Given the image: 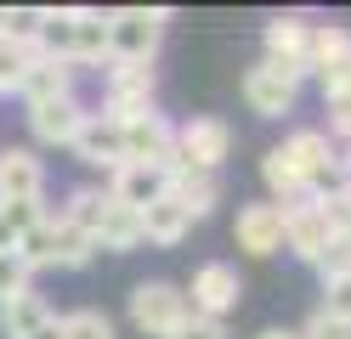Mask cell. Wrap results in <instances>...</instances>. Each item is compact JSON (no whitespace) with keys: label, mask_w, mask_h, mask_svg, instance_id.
Instances as JSON below:
<instances>
[{"label":"cell","mask_w":351,"mask_h":339,"mask_svg":"<svg viewBox=\"0 0 351 339\" xmlns=\"http://www.w3.org/2000/svg\"><path fill=\"white\" fill-rule=\"evenodd\" d=\"M238 294H244V283H238V271L227 260H210L193 271V288H187V305L193 316H204V323H221V316L238 305Z\"/></svg>","instance_id":"9"},{"label":"cell","mask_w":351,"mask_h":339,"mask_svg":"<svg viewBox=\"0 0 351 339\" xmlns=\"http://www.w3.org/2000/svg\"><path fill=\"white\" fill-rule=\"evenodd\" d=\"M187 316H193V305H187V294L176 283H136L130 288V323L147 339H170Z\"/></svg>","instance_id":"3"},{"label":"cell","mask_w":351,"mask_h":339,"mask_svg":"<svg viewBox=\"0 0 351 339\" xmlns=\"http://www.w3.org/2000/svg\"><path fill=\"white\" fill-rule=\"evenodd\" d=\"M232 238H238L244 255H278V249H283V210H278V203H244Z\"/></svg>","instance_id":"14"},{"label":"cell","mask_w":351,"mask_h":339,"mask_svg":"<svg viewBox=\"0 0 351 339\" xmlns=\"http://www.w3.org/2000/svg\"><path fill=\"white\" fill-rule=\"evenodd\" d=\"M267 62L278 68L283 79H306L312 74V23L300 17H272L267 23Z\"/></svg>","instance_id":"7"},{"label":"cell","mask_w":351,"mask_h":339,"mask_svg":"<svg viewBox=\"0 0 351 339\" xmlns=\"http://www.w3.org/2000/svg\"><path fill=\"white\" fill-rule=\"evenodd\" d=\"M187 226H193V221H187V210H182L176 198H153L147 210H142V243L176 249V243L187 238Z\"/></svg>","instance_id":"19"},{"label":"cell","mask_w":351,"mask_h":339,"mask_svg":"<svg viewBox=\"0 0 351 339\" xmlns=\"http://www.w3.org/2000/svg\"><path fill=\"white\" fill-rule=\"evenodd\" d=\"M17 97H23L29 108H46V102H62V97H74V68L69 62H57V57H40L23 85H17Z\"/></svg>","instance_id":"17"},{"label":"cell","mask_w":351,"mask_h":339,"mask_svg":"<svg viewBox=\"0 0 351 339\" xmlns=\"http://www.w3.org/2000/svg\"><path fill=\"white\" fill-rule=\"evenodd\" d=\"M328 238H335V226H328V215H323V203H317V198L283 203V243H289L300 260H312V266H317V255L328 249Z\"/></svg>","instance_id":"10"},{"label":"cell","mask_w":351,"mask_h":339,"mask_svg":"<svg viewBox=\"0 0 351 339\" xmlns=\"http://www.w3.org/2000/svg\"><path fill=\"white\" fill-rule=\"evenodd\" d=\"M328 125H335L340 136H351V85L340 90V97H328Z\"/></svg>","instance_id":"34"},{"label":"cell","mask_w":351,"mask_h":339,"mask_svg":"<svg viewBox=\"0 0 351 339\" xmlns=\"http://www.w3.org/2000/svg\"><path fill=\"white\" fill-rule=\"evenodd\" d=\"M69 147H74L80 164H97V170H119L125 164V136H119L114 119H102V113H85V125H80V136Z\"/></svg>","instance_id":"13"},{"label":"cell","mask_w":351,"mask_h":339,"mask_svg":"<svg viewBox=\"0 0 351 339\" xmlns=\"http://www.w3.org/2000/svg\"><path fill=\"white\" fill-rule=\"evenodd\" d=\"M108 198L142 215L153 198H165V170H147V164H119V170H114V187H108Z\"/></svg>","instance_id":"18"},{"label":"cell","mask_w":351,"mask_h":339,"mask_svg":"<svg viewBox=\"0 0 351 339\" xmlns=\"http://www.w3.org/2000/svg\"><path fill=\"white\" fill-rule=\"evenodd\" d=\"M295 97H300V85L283 79L272 62H261V68L244 74V102H250V113H261V119H283V113H295Z\"/></svg>","instance_id":"11"},{"label":"cell","mask_w":351,"mask_h":339,"mask_svg":"<svg viewBox=\"0 0 351 339\" xmlns=\"http://www.w3.org/2000/svg\"><path fill=\"white\" fill-rule=\"evenodd\" d=\"M57 334L62 339H114V323L102 311H69V316H57Z\"/></svg>","instance_id":"27"},{"label":"cell","mask_w":351,"mask_h":339,"mask_svg":"<svg viewBox=\"0 0 351 339\" xmlns=\"http://www.w3.org/2000/svg\"><path fill=\"white\" fill-rule=\"evenodd\" d=\"M159 34H165V12H147V6L108 12V62H153Z\"/></svg>","instance_id":"2"},{"label":"cell","mask_w":351,"mask_h":339,"mask_svg":"<svg viewBox=\"0 0 351 339\" xmlns=\"http://www.w3.org/2000/svg\"><path fill=\"white\" fill-rule=\"evenodd\" d=\"M340 238H351V221H346V226H340Z\"/></svg>","instance_id":"39"},{"label":"cell","mask_w":351,"mask_h":339,"mask_svg":"<svg viewBox=\"0 0 351 339\" xmlns=\"http://www.w3.org/2000/svg\"><path fill=\"white\" fill-rule=\"evenodd\" d=\"M227 153H232V130L221 119H187V125H176V164L215 175V164H221Z\"/></svg>","instance_id":"8"},{"label":"cell","mask_w":351,"mask_h":339,"mask_svg":"<svg viewBox=\"0 0 351 339\" xmlns=\"http://www.w3.org/2000/svg\"><path fill=\"white\" fill-rule=\"evenodd\" d=\"M108 203H114V198H108L102 187H74V192H69V210H57V215L69 221V226H80V232L97 243V226H102V215H108Z\"/></svg>","instance_id":"23"},{"label":"cell","mask_w":351,"mask_h":339,"mask_svg":"<svg viewBox=\"0 0 351 339\" xmlns=\"http://www.w3.org/2000/svg\"><path fill=\"white\" fill-rule=\"evenodd\" d=\"M170 339H227V334H221V323H204V316H187V323L176 328Z\"/></svg>","instance_id":"33"},{"label":"cell","mask_w":351,"mask_h":339,"mask_svg":"<svg viewBox=\"0 0 351 339\" xmlns=\"http://www.w3.org/2000/svg\"><path fill=\"white\" fill-rule=\"evenodd\" d=\"M142 113H153V62H114L108 68V108H102V119L130 125V119H142Z\"/></svg>","instance_id":"5"},{"label":"cell","mask_w":351,"mask_h":339,"mask_svg":"<svg viewBox=\"0 0 351 339\" xmlns=\"http://www.w3.org/2000/svg\"><path fill=\"white\" fill-rule=\"evenodd\" d=\"M328 316H340V323H351V277H335V283H323V305Z\"/></svg>","instance_id":"32"},{"label":"cell","mask_w":351,"mask_h":339,"mask_svg":"<svg viewBox=\"0 0 351 339\" xmlns=\"http://www.w3.org/2000/svg\"><path fill=\"white\" fill-rule=\"evenodd\" d=\"M17 255H23V266L29 271H40V266H69V271H80V266H91V255H97V243L80 232V226H69L62 215H40L23 238H17Z\"/></svg>","instance_id":"1"},{"label":"cell","mask_w":351,"mask_h":339,"mask_svg":"<svg viewBox=\"0 0 351 339\" xmlns=\"http://www.w3.org/2000/svg\"><path fill=\"white\" fill-rule=\"evenodd\" d=\"M29 277L34 271L23 266V255H17V249H0V305L17 300V294H29Z\"/></svg>","instance_id":"29"},{"label":"cell","mask_w":351,"mask_h":339,"mask_svg":"<svg viewBox=\"0 0 351 339\" xmlns=\"http://www.w3.org/2000/svg\"><path fill=\"white\" fill-rule=\"evenodd\" d=\"M142 243V215L125 210V203H108V215L97 226V249H114V255H125V249Z\"/></svg>","instance_id":"22"},{"label":"cell","mask_w":351,"mask_h":339,"mask_svg":"<svg viewBox=\"0 0 351 339\" xmlns=\"http://www.w3.org/2000/svg\"><path fill=\"white\" fill-rule=\"evenodd\" d=\"M255 339H300V334H289V328H267V334H255Z\"/></svg>","instance_id":"36"},{"label":"cell","mask_w":351,"mask_h":339,"mask_svg":"<svg viewBox=\"0 0 351 339\" xmlns=\"http://www.w3.org/2000/svg\"><path fill=\"white\" fill-rule=\"evenodd\" d=\"M261 175H267V187L283 198V203H300L306 198V181H300V170H295V158L283 153V147H272L267 158H261ZM278 203V210H283Z\"/></svg>","instance_id":"25"},{"label":"cell","mask_w":351,"mask_h":339,"mask_svg":"<svg viewBox=\"0 0 351 339\" xmlns=\"http://www.w3.org/2000/svg\"><path fill=\"white\" fill-rule=\"evenodd\" d=\"M46 300H40V294L29 288V294H17V300H6L0 305V328H6V339H29L40 323H46Z\"/></svg>","instance_id":"24"},{"label":"cell","mask_w":351,"mask_h":339,"mask_svg":"<svg viewBox=\"0 0 351 339\" xmlns=\"http://www.w3.org/2000/svg\"><path fill=\"white\" fill-rule=\"evenodd\" d=\"M34 62H40V45H34L29 29H6L0 34V90H17Z\"/></svg>","instance_id":"21"},{"label":"cell","mask_w":351,"mask_h":339,"mask_svg":"<svg viewBox=\"0 0 351 339\" xmlns=\"http://www.w3.org/2000/svg\"><path fill=\"white\" fill-rule=\"evenodd\" d=\"M125 136V164H147V170H176V125L159 108L142 113V119L119 125Z\"/></svg>","instance_id":"6"},{"label":"cell","mask_w":351,"mask_h":339,"mask_svg":"<svg viewBox=\"0 0 351 339\" xmlns=\"http://www.w3.org/2000/svg\"><path fill=\"white\" fill-rule=\"evenodd\" d=\"M317 271H323V283H335V277H351V238H328V249L317 255Z\"/></svg>","instance_id":"30"},{"label":"cell","mask_w":351,"mask_h":339,"mask_svg":"<svg viewBox=\"0 0 351 339\" xmlns=\"http://www.w3.org/2000/svg\"><path fill=\"white\" fill-rule=\"evenodd\" d=\"M165 198L182 203L187 221H204V215L215 210V198H221V187H215V175H204V170L176 164V170H165Z\"/></svg>","instance_id":"15"},{"label":"cell","mask_w":351,"mask_h":339,"mask_svg":"<svg viewBox=\"0 0 351 339\" xmlns=\"http://www.w3.org/2000/svg\"><path fill=\"white\" fill-rule=\"evenodd\" d=\"M340 175H346V187H351V147H346V158H340Z\"/></svg>","instance_id":"38"},{"label":"cell","mask_w":351,"mask_h":339,"mask_svg":"<svg viewBox=\"0 0 351 339\" xmlns=\"http://www.w3.org/2000/svg\"><path fill=\"white\" fill-rule=\"evenodd\" d=\"M46 192V164L29 147H6L0 153V203H40Z\"/></svg>","instance_id":"12"},{"label":"cell","mask_w":351,"mask_h":339,"mask_svg":"<svg viewBox=\"0 0 351 339\" xmlns=\"http://www.w3.org/2000/svg\"><path fill=\"white\" fill-rule=\"evenodd\" d=\"M46 215L40 203H0V249H17V238Z\"/></svg>","instance_id":"28"},{"label":"cell","mask_w":351,"mask_h":339,"mask_svg":"<svg viewBox=\"0 0 351 339\" xmlns=\"http://www.w3.org/2000/svg\"><path fill=\"white\" fill-rule=\"evenodd\" d=\"M29 339H62V334H57V316H46V323H40V328H34Z\"/></svg>","instance_id":"35"},{"label":"cell","mask_w":351,"mask_h":339,"mask_svg":"<svg viewBox=\"0 0 351 339\" xmlns=\"http://www.w3.org/2000/svg\"><path fill=\"white\" fill-rule=\"evenodd\" d=\"M351 57V29H340V23H317L312 29V74H323V68H335Z\"/></svg>","instance_id":"26"},{"label":"cell","mask_w":351,"mask_h":339,"mask_svg":"<svg viewBox=\"0 0 351 339\" xmlns=\"http://www.w3.org/2000/svg\"><path fill=\"white\" fill-rule=\"evenodd\" d=\"M283 153L295 158V170L306 181V198H323V192L340 187V153L328 142V130H295L289 142H283Z\"/></svg>","instance_id":"4"},{"label":"cell","mask_w":351,"mask_h":339,"mask_svg":"<svg viewBox=\"0 0 351 339\" xmlns=\"http://www.w3.org/2000/svg\"><path fill=\"white\" fill-rule=\"evenodd\" d=\"M300 339H351V323H340V316H328V311H312L306 316V328H295Z\"/></svg>","instance_id":"31"},{"label":"cell","mask_w":351,"mask_h":339,"mask_svg":"<svg viewBox=\"0 0 351 339\" xmlns=\"http://www.w3.org/2000/svg\"><path fill=\"white\" fill-rule=\"evenodd\" d=\"M6 29H17V12H6V6H0V34H6Z\"/></svg>","instance_id":"37"},{"label":"cell","mask_w":351,"mask_h":339,"mask_svg":"<svg viewBox=\"0 0 351 339\" xmlns=\"http://www.w3.org/2000/svg\"><path fill=\"white\" fill-rule=\"evenodd\" d=\"M69 62H102L108 57V12H69Z\"/></svg>","instance_id":"20"},{"label":"cell","mask_w":351,"mask_h":339,"mask_svg":"<svg viewBox=\"0 0 351 339\" xmlns=\"http://www.w3.org/2000/svg\"><path fill=\"white\" fill-rule=\"evenodd\" d=\"M85 125V108L80 97H62V102H46V108H29V130L40 136L46 147H69Z\"/></svg>","instance_id":"16"}]
</instances>
